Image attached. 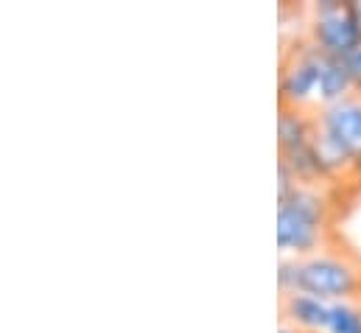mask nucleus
<instances>
[{
  "instance_id": "obj_2",
  "label": "nucleus",
  "mask_w": 361,
  "mask_h": 333,
  "mask_svg": "<svg viewBox=\"0 0 361 333\" xmlns=\"http://www.w3.org/2000/svg\"><path fill=\"white\" fill-rule=\"evenodd\" d=\"M334 202L328 185H297L277 199V247L283 258H305L325 247Z\"/></svg>"
},
{
  "instance_id": "obj_7",
  "label": "nucleus",
  "mask_w": 361,
  "mask_h": 333,
  "mask_svg": "<svg viewBox=\"0 0 361 333\" xmlns=\"http://www.w3.org/2000/svg\"><path fill=\"white\" fill-rule=\"evenodd\" d=\"M314 132H317L314 109L280 107V115H277V149L280 152H291V149L308 146Z\"/></svg>"
},
{
  "instance_id": "obj_13",
  "label": "nucleus",
  "mask_w": 361,
  "mask_h": 333,
  "mask_svg": "<svg viewBox=\"0 0 361 333\" xmlns=\"http://www.w3.org/2000/svg\"><path fill=\"white\" fill-rule=\"evenodd\" d=\"M277 333H302V331H297V328H291V325H286V322H283V325H280V331Z\"/></svg>"
},
{
  "instance_id": "obj_3",
  "label": "nucleus",
  "mask_w": 361,
  "mask_h": 333,
  "mask_svg": "<svg viewBox=\"0 0 361 333\" xmlns=\"http://www.w3.org/2000/svg\"><path fill=\"white\" fill-rule=\"evenodd\" d=\"M322 51L305 37L294 48L286 51L277 79L280 107H300L317 109L319 107V71H322Z\"/></svg>"
},
{
  "instance_id": "obj_4",
  "label": "nucleus",
  "mask_w": 361,
  "mask_h": 333,
  "mask_svg": "<svg viewBox=\"0 0 361 333\" xmlns=\"http://www.w3.org/2000/svg\"><path fill=\"white\" fill-rule=\"evenodd\" d=\"M308 40L336 59H350L361 48V28L350 0H319L311 8Z\"/></svg>"
},
{
  "instance_id": "obj_9",
  "label": "nucleus",
  "mask_w": 361,
  "mask_h": 333,
  "mask_svg": "<svg viewBox=\"0 0 361 333\" xmlns=\"http://www.w3.org/2000/svg\"><path fill=\"white\" fill-rule=\"evenodd\" d=\"M328 333H361L359 300H339V303H331Z\"/></svg>"
},
{
  "instance_id": "obj_1",
  "label": "nucleus",
  "mask_w": 361,
  "mask_h": 333,
  "mask_svg": "<svg viewBox=\"0 0 361 333\" xmlns=\"http://www.w3.org/2000/svg\"><path fill=\"white\" fill-rule=\"evenodd\" d=\"M277 286L283 294H314L328 303L359 300L361 260L345 250H317L305 258H280Z\"/></svg>"
},
{
  "instance_id": "obj_14",
  "label": "nucleus",
  "mask_w": 361,
  "mask_h": 333,
  "mask_svg": "<svg viewBox=\"0 0 361 333\" xmlns=\"http://www.w3.org/2000/svg\"><path fill=\"white\" fill-rule=\"evenodd\" d=\"M359 305H361V297H359Z\"/></svg>"
},
{
  "instance_id": "obj_11",
  "label": "nucleus",
  "mask_w": 361,
  "mask_h": 333,
  "mask_svg": "<svg viewBox=\"0 0 361 333\" xmlns=\"http://www.w3.org/2000/svg\"><path fill=\"white\" fill-rule=\"evenodd\" d=\"M353 179H359L361 182V155L356 157V163H353Z\"/></svg>"
},
{
  "instance_id": "obj_15",
  "label": "nucleus",
  "mask_w": 361,
  "mask_h": 333,
  "mask_svg": "<svg viewBox=\"0 0 361 333\" xmlns=\"http://www.w3.org/2000/svg\"><path fill=\"white\" fill-rule=\"evenodd\" d=\"M359 95H361V92H359Z\"/></svg>"
},
{
  "instance_id": "obj_6",
  "label": "nucleus",
  "mask_w": 361,
  "mask_h": 333,
  "mask_svg": "<svg viewBox=\"0 0 361 333\" xmlns=\"http://www.w3.org/2000/svg\"><path fill=\"white\" fill-rule=\"evenodd\" d=\"M283 320L302 333H328L331 303L314 294H283Z\"/></svg>"
},
{
  "instance_id": "obj_5",
  "label": "nucleus",
  "mask_w": 361,
  "mask_h": 333,
  "mask_svg": "<svg viewBox=\"0 0 361 333\" xmlns=\"http://www.w3.org/2000/svg\"><path fill=\"white\" fill-rule=\"evenodd\" d=\"M317 126L328 132L336 143H342L353 157L361 155V95H348L334 104H322L314 109Z\"/></svg>"
},
{
  "instance_id": "obj_12",
  "label": "nucleus",
  "mask_w": 361,
  "mask_h": 333,
  "mask_svg": "<svg viewBox=\"0 0 361 333\" xmlns=\"http://www.w3.org/2000/svg\"><path fill=\"white\" fill-rule=\"evenodd\" d=\"M353 3V14H356V20H359V28H361V0H350Z\"/></svg>"
},
{
  "instance_id": "obj_10",
  "label": "nucleus",
  "mask_w": 361,
  "mask_h": 333,
  "mask_svg": "<svg viewBox=\"0 0 361 333\" xmlns=\"http://www.w3.org/2000/svg\"><path fill=\"white\" fill-rule=\"evenodd\" d=\"M348 65H350V71H353V82H356V92H361V48L348 59Z\"/></svg>"
},
{
  "instance_id": "obj_8",
  "label": "nucleus",
  "mask_w": 361,
  "mask_h": 333,
  "mask_svg": "<svg viewBox=\"0 0 361 333\" xmlns=\"http://www.w3.org/2000/svg\"><path fill=\"white\" fill-rule=\"evenodd\" d=\"M348 95H356V82L348 59L336 56H322V71H319V107L342 101Z\"/></svg>"
}]
</instances>
